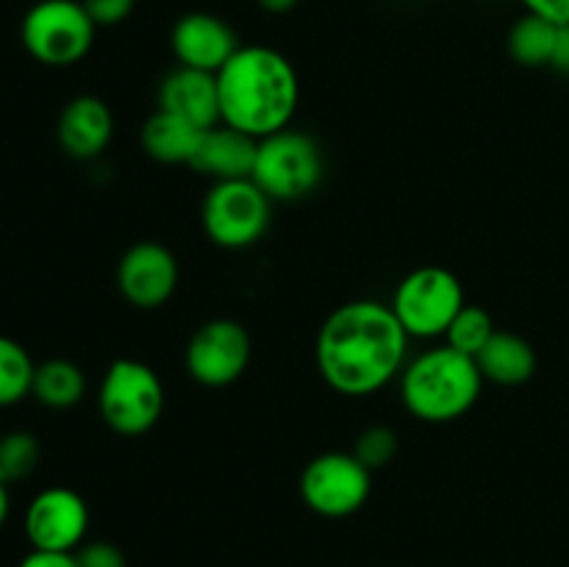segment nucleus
<instances>
[{"instance_id":"obj_1","label":"nucleus","mask_w":569,"mask_h":567,"mask_svg":"<svg viewBox=\"0 0 569 567\" xmlns=\"http://www.w3.org/2000/svg\"><path fill=\"white\" fill-rule=\"evenodd\" d=\"M409 342L392 306L370 298L348 300L317 331V372L333 392L367 398L398 381L409 361Z\"/></svg>"},{"instance_id":"obj_2","label":"nucleus","mask_w":569,"mask_h":567,"mask_svg":"<svg viewBox=\"0 0 569 567\" xmlns=\"http://www.w3.org/2000/svg\"><path fill=\"white\" fill-rule=\"evenodd\" d=\"M220 122L253 139L292 126L300 78L292 61L270 44H242L217 72Z\"/></svg>"},{"instance_id":"obj_3","label":"nucleus","mask_w":569,"mask_h":567,"mask_svg":"<svg viewBox=\"0 0 569 567\" xmlns=\"http://www.w3.org/2000/svg\"><path fill=\"white\" fill-rule=\"evenodd\" d=\"M398 381L406 411L431 426L470 415L487 384L472 356L459 354L445 342L406 361Z\"/></svg>"},{"instance_id":"obj_4","label":"nucleus","mask_w":569,"mask_h":567,"mask_svg":"<svg viewBox=\"0 0 569 567\" xmlns=\"http://www.w3.org/2000/svg\"><path fill=\"white\" fill-rule=\"evenodd\" d=\"M326 176V156L311 133L283 128L259 139L253 181L272 203H295L317 192Z\"/></svg>"},{"instance_id":"obj_5","label":"nucleus","mask_w":569,"mask_h":567,"mask_svg":"<svg viewBox=\"0 0 569 567\" xmlns=\"http://www.w3.org/2000/svg\"><path fill=\"white\" fill-rule=\"evenodd\" d=\"M100 420L120 437L153 431L164 411V384L159 372L139 359H114L98 387Z\"/></svg>"},{"instance_id":"obj_6","label":"nucleus","mask_w":569,"mask_h":567,"mask_svg":"<svg viewBox=\"0 0 569 567\" xmlns=\"http://www.w3.org/2000/svg\"><path fill=\"white\" fill-rule=\"evenodd\" d=\"M98 26L81 0H37L22 14L20 42L42 67H72L89 56Z\"/></svg>"},{"instance_id":"obj_7","label":"nucleus","mask_w":569,"mask_h":567,"mask_svg":"<svg viewBox=\"0 0 569 567\" xmlns=\"http://www.w3.org/2000/svg\"><path fill=\"white\" fill-rule=\"evenodd\" d=\"M272 222V200L256 187L253 178L211 181L200 206L206 239L222 250L253 248Z\"/></svg>"},{"instance_id":"obj_8","label":"nucleus","mask_w":569,"mask_h":567,"mask_svg":"<svg viewBox=\"0 0 569 567\" xmlns=\"http://www.w3.org/2000/svg\"><path fill=\"white\" fill-rule=\"evenodd\" d=\"M465 304V284L442 265H422L406 272L389 300L411 339H442Z\"/></svg>"},{"instance_id":"obj_9","label":"nucleus","mask_w":569,"mask_h":567,"mask_svg":"<svg viewBox=\"0 0 569 567\" xmlns=\"http://www.w3.org/2000/svg\"><path fill=\"white\" fill-rule=\"evenodd\" d=\"M300 500L326 520H345L365 509L372 495V470L350 450H328L303 467L298 481Z\"/></svg>"},{"instance_id":"obj_10","label":"nucleus","mask_w":569,"mask_h":567,"mask_svg":"<svg viewBox=\"0 0 569 567\" xmlns=\"http://www.w3.org/2000/svg\"><path fill=\"white\" fill-rule=\"evenodd\" d=\"M253 356V339L248 328L231 317H214L194 328L183 350V367L200 387L222 389L244 376Z\"/></svg>"},{"instance_id":"obj_11","label":"nucleus","mask_w":569,"mask_h":567,"mask_svg":"<svg viewBox=\"0 0 569 567\" xmlns=\"http://www.w3.org/2000/svg\"><path fill=\"white\" fill-rule=\"evenodd\" d=\"M89 504L70 487H48L31 498L22 515V531L33 550L76 554L89 534Z\"/></svg>"},{"instance_id":"obj_12","label":"nucleus","mask_w":569,"mask_h":567,"mask_svg":"<svg viewBox=\"0 0 569 567\" xmlns=\"http://www.w3.org/2000/svg\"><path fill=\"white\" fill-rule=\"evenodd\" d=\"M181 267L176 253L156 239H142L120 256L117 289L122 300L139 311L161 309L176 295Z\"/></svg>"},{"instance_id":"obj_13","label":"nucleus","mask_w":569,"mask_h":567,"mask_svg":"<svg viewBox=\"0 0 569 567\" xmlns=\"http://www.w3.org/2000/svg\"><path fill=\"white\" fill-rule=\"evenodd\" d=\"M170 48L181 67L217 76L242 44H239L237 31L222 17L209 14V11H189L178 17L172 26Z\"/></svg>"},{"instance_id":"obj_14","label":"nucleus","mask_w":569,"mask_h":567,"mask_svg":"<svg viewBox=\"0 0 569 567\" xmlns=\"http://www.w3.org/2000/svg\"><path fill=\"white\" fill-rule=\"evenodd\" d=\"M56 139L70 159H98L114 139L111 106L98 94H76L72 100H67L59 120H56Z\"/></svg>"},{"instance_id":"obj_15","label":"nucleus","mask_w":569,"mask_h":567,"mask_svg":"<svg viewBox=\"0 0 569 567\" xmlns=\"http://www.w3.org/2000/svg\"><path fill=\"white\" fill-rule=\"evenodd\" d=\"M159 109L181 117L198 128L220 122V89L214 72L181 67L167 72L159 83Z\"/></svg>"},{"instance_id":"obj_16","label":"nucleus","mask_w":569,"mask_h":567,"mask_svg":"<svg viewBox=\"0 0 569 567\" xmlns=\"http://www.w3.org/2000/svg\"><path fill=\"white\" fill-rule=\"evenodd\" d=\"M256 150H259V139L217 122V126L206 128L203 137H200L198 153H194L189 170L200 172L211 181L250 178L253 176Z\"/></svg>"},{"instance_id":"obj_17","label":"nucleus","mask_w":569,"mask_h":567,"mask_svg":"<svg viewBox=\"0 0 569 567\" xmlns=\"http://www.w3.org/2000/svg\"><path fill=\"white\" fill-rule=\"evenodd\" d=\"M483 381L498 387H522L537 376V350L515 331H495L487 348L476 356Z\"/></svg>"},{"instance_id":"obj_18","label":"nucleus","mask_w":569,"mask_h":567,"mask_svg":"<svg viewBox=\"0 0 569 567\" xmlns=\"http://www.w3.org/2000/svg\"><path fill=\"white\" fill-rule=\"evenodd\" d=\"M206 128L192 126V122L181 120V117L170 115L164 109H156L148 120L142 122L139 131V145H142L144 156L159 165H192L194 153H198L200 137Z\"/></svg>"},{"instance_id":"obj_19","label":"nucleus","mask_w":569,"mask_h":567,"mask_svg":"<svg viewBox=\"0 0 569 567\" xmlns=\"http://www.w3.org/2000/svg\"><path fill=\"white\" fill-rule=\"evenodd\" d=\"M561 31H565V28L556 26V22L526 11V14L511 26L509 39H506V48H509V56L520 67H531V70H539V67H553Z\"/></svg>"},{"instance_id":"obj_20","label":"nucleus","mask_w":569,"mask_h":567,"mask_svg":"<svg viewBox=\"0 0 569 567\" xmlns=\"http://www.w3.org/2000/svg\"><path fill=\"white\" fill-rule=\"evenodd\" d=\"M33 398L56 411L72 409L87 395V376L70 359H48L33 372Z\"/></svg>"},{"instance_id":"obj_21","label":"nucleus","mask_w":569,"mask_h":567,"mask_svg":"<svg viewBox=\"0 0 569 567\" xmlns=\"http://www.w3.org/2000/svg\"><path fill=\"white\" fill-rule=\"evenodd\" d=\"M37 361L14 337L0 334V409L22 404L33 392Z\"/></svg>"},{"instance_id":"obj_22","label":"nucleus","mask_w":569,"mask_h":567,"mask_svg":"<svg viewBox=\"0 0 569 567\" xmlns=\"http://www.w3.org/2000/svg\"><path fill=\"white\" fill-rule=\"evenodd\" d=\"M495 331H498V328H495L492 315H489L483 306L465 304L459 309V315L453 317L448 331H445L442 342L450 345L453 350H459V354H467L476 359V356L487 348L489 339L495 337Z\"/></svg>"},{"instance_id":"obj_23","label":"nucleus","mask_w":569,"mask_h":567,"mask_svg":"<svg viewBox=\"0 0 569 567\" xmlns=\"http://www.w3.org/2000/svg\"><path fill=\"white\" fill-rule=\"evenodd\" d=\"M42 461V445L31 431H9L0 437V478L6 484L26 481Z\"/></svg>"},{"instance_id":"obj_24","label":"nucleus","mask_w":569,"mask_h":567,"mask_svg":"<svg viewBox=\"0 0 569 567\" xmlns=\"http://www.w3.org/2000/svg\"><path fill=\"white\" fill-rule=\"evenodd\" d=\"M398 450H400L398 431L378 422V426H367L365 431L356 437L353 450H350V454H353L367 470L376 472V470H383V467L398 456Z\"/></svg>"},{"instance_id":"obj_25","label":"nucleus","mask_w":569,"mask_h":567,"mask_svg":"<svg viewBox=\"0 0 569 567\" xmlns=\"http://www.w3.org/2000/svg\"><path fill=\"white\" fill-rule=\"evenodd\" d=\"M76 561L78 567H128L126 554L114 543H106V539L83 543L76 550Z\"/></svg>"},{"instance_id":"obj_26","label":"nucleus","mask_w":569,"mask_h":567,"mask_svg":"<svg viewBox=\"0 0 569 567\" xmlns=\"http://www.w3.org/2000/svg\"><path fill=\"white\" fill-rule=\"evenodd\" d=\"M81 3L98 28L120 26L137 9V0H81Z\"/></svg>"},{"instance_id":"obj_27","label":"nucleus","mask_w":569,"mask_h":567,"mask_svg":"<svg viewBox=\"0 0 569 567\" xmlns=\"http://www.w3.org/2000/svg\"><path fill=\"white\" fill-rule=\"evenodd\" d=\"M526 11L545 17V20L556 22V26H569V0H522Z\"/></svg>"},{"instance_id":"obj_28","label":"nucleus","mask_w":569,"mask_h":567,"mask_svg":"<svg viewBox=\"0 0 569 567\" xmlns=\"http://www.w3.org/2000/svg\"><path fill=\"white\" fill-rule=\"evenodd\" d=\"M17 567H78L76 554H56V550H28Z\"/></svg>"},{"instance_id":"obj_29","label":"nucleus","mask_w":569,"mask_h":567,"mask_svg":"<svg viewBox=\"0 0 569 567\" xmlns=\"http://www.w3.org/2000/svg\"><path fill=\"white\" fill-rule=\"evenodd\" d=\"M298 3L300 0H256V6L267 14H289Z\"/></svg>"},{"instance_id":"obj_30","label":"nucleus","mask_w":569,"mask_h":567,"mask_svg":"<svg viewBox=\"0 0 569 567\" xmlns=\"http://www.w3.org/2000/svg\"><path fill=\"white\" fill-rule=\"evenodd\" d=\"M9 511H11V493H9V484L0 478V528L6 526L9 520Z\"/></svg>"}]
</instances>
